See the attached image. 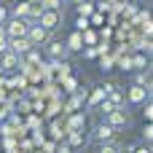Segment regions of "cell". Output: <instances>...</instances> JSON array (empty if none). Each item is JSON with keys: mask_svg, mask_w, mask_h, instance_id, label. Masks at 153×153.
I'll list each match as a JSON object with an SVG mask.
<instances>
[{"mask_svg": "<svg viewBox=\"0 0 153 153\" xmlns=\"http://www.w3.org/2000/svg\"><path fill=\"white\" fill-rule=\"evenodd\" d=\"M105 124H108L110 129H116V132H118V129L129 126V124H132V118H129V113L121 108V110H110V113L105 116Z\"/></svg>", "mask_w": 153, "mask_h": 153, "instance_id": "obj_1", "label": "cell"}, {"mask_svg": "<svg viewBox=\"0 0 153 153\" xmlns=\"http://www.w3.org/2000/svg\"><path fill=\"white\" fill-rule=\"evenodd\" d=\"M38 24H40L43 30L54 32V30L62 24V11H40V16H38Z\"/></svg>", "mask_w": 153, "mask_h": 153, "instance_id": "obj_2", "label": "cell"}, {"mask_svg": "<svg viewBox=\"0 0 153 153\" xmlns=\"http://www.w3.org/2000/svg\"><path fill=\"white\" fill-rule=\"evenodd\" d=\"M27 30H30L27 19H8L5 22V35L8 38H27Z\"/></svg>", "mask_w": 153, "mask_h": 153, "instance_id": "obj_3", "label": "cell"}, {"mask_svg": "<svg viewBox=\"0 0 153 153\" xmlns=\"http://www.w3.org/2000/svg\"><path fill=\"white\" fill-rule=\"evenodd\" d=\"M27 40L32 43V48H35V46H43V43L51 40V32L43 30L40 24H30V30H27Z\"/></svg>", "mask_w": 153, "mask_h": 153, "instance_id": "obj_4", "label": "cell"}, {"mask_svg": "<svg viewBox=\"0 0 153 153\" xmlns=\"http://www.w3.org/2000/svg\"><path fill=\"white\" fill-rule=\"evenodd\" d=\"M126 100H129V105H145L151 100V86H132Z\"/></svg>", "mask_w": 153, "mask_h": 153, "instance_id": "obj_5", "label": "cell"}, {"mask_svg": "<svg viewBox=\"0 0 153 153\" xmlns=\"http://www.w3.org/2000/svg\"><path fill=\"white\" fill-rule=\"evenodd\" d=\"M91 140H97L100 145H102V143H113V140H116V129H110V126L102 121V124H97V126H94Z\"/></svg>", "mask_w": 153, "mask_h": 153, "instance_id": "obj_6", "label": "cell"}, {"mask_svg": "<svg viewBox=\"0 0 153 153\" xmlns=\"http://www.w3.org/2000/svg\"><path fill=\"white\" fill-rule=\"evenodd\" d=\"M46 54H48V59H54V62H59V59H67V56H70L67 46H65V43H59V40H48Z\"/></svg>", "mask_w": 153, "mask_h": 153, "instance_id": "obj_7", "label": "cell"}, {"mask_svg": "<svg viewBox=\"0 0 153 153\" xmlns=\"http://www.w3.org/2000/svg\"><path fill=\"white\" fill-rule=\"evenodd\" d=\"M30 48H32V43L27 38H8V51H13L16 56H24Z\"/></svg>", "mask_w": 153, "mask_h": 153, "instance_id": "obj_8", "label": "cell"}, {"mask_svg": "<svg viewBox=\"0 0 153 153\" xmlns=\"http://www.w3.org/2000/svg\"><path fill=\"white\" fill-rule=\"evenodd\" d=\"M19 65H22V56H16L13 51L0 54V70H13V67H19Z\"/></svg>", "mask_w": 153, "mask_h": 153, "instance_id": "obj_9", "label": "cell"}, {"mask_svg": "<svg viewBox=\"0 0 153 153\" xmlns=\"http://www.w3.org/2000/svg\"><path fill=\"white\" fill-rule=\"evenodd\" d=\"M30 11H32V5L24 0V3H19V5H13V19H27Z\"/></svg>", "mask_w": 153, "mask_h": 153, "instance_id": "obj_10", "label": "cell"}, {"mask_svg": "<svg viewBox=\"0 0 153 153\" xmlns=\"http://www.w3.org/2000/svg\"><path fill=\"white\" fill-rule=\"evenodd\" d=\"M81 43H83V38H81L78 32H73V35L67 38V43H65V46H67V51H78V48H81Z\"/></svg>", "mask_w": 153, "mask_h": 153, "instance_id": "obj_11", "label": "cell"}, {"mask_svg": "<svg viewBox=\"0 0 153 153\" xmlns=\"http://www.w3.org/2000/svg\"><path fill=\"white\" fill-rule=\"evenodd\" d=\"M62 0H40V8L43 11H62Z\"/></svg>", "mask_w": 153, "mask_h": 153, "instance_id": "obj_12", "label": "cell"}, {"mask_svg": "<svg viewBox=\"0 0 153 153\" xmlns=\"http://www.w3.org/2000/svg\"><path fill=\"white\" fill-rule=\"evenodd\" d=\"M100 153H121V145L113 140V143H102L100 145Z\"/></svg>", "mask_w": 153, "mask_h": 153, "instance_id": "obj_13", "label": "cell"}, {"mask_svg": "<svg viewBox=\"0 0 153 153\" xmlns=\"http://www.w3.org/2000/svg\"><path fill=\"white\" fill-rule=\"evenodd\" d=\"M134 86H151V75H148V70H140V73H137Z\"/></svg>", "mask_w": 153, "mask_h": 153, "instance_id": "obj_14", "label": "cell"}, {"mask_svg": "<svg viewBox=\"0 0 153 153\" xmlns=\"http://www.w3.org/2000/svg\"><path fill=\"white\" fill-rule=\"evenodd\" d=\"M24 56H27V62H24V65H35V62H40V54H38L35 48H30Z\"/></svg>", "mask_w": 153, "mask_h": 153, "instance_id": "obj_15", "label": "cell"}, {"mask_svg": "<svg viewBox=\"0 0 153 153\" xmlns=\"http://www.w3.org/2000/svg\"><path fill=\"white\" fill-rule=\"evenodd\" d=\"M110 110H116V108H113V102H108V97H105V100L100 102V113H102V116H108Z\"/></svg>", "mask_w": 153, "mask_h": 153, "instance_id": "obj_16", "label": "cell"}, {"mask_svg": "<svg viewBox=\"0 0 153 153\" xmlns=\"http://www.w3.org/2000/svg\"><path fill=\"white\" fill-rule=\"evenodd\" d=\"M75 8H78V13H81V16H89V13H91V5H89V3H78Z\"/></svg>", "mask_w": 153, "mask_h": 153, "instance_id": "obj_17", "label": "cell"}, {"mask_svg": "<svg viewBox=\"0 0 153 153\" xmlns=\"http://www.w3.org/2000/svg\"><path fill=\"white\" fill-rule=\"evenodd\" d=\"M145 65H148L145 56H134V59H132V67H137V70H145Z\"/></svg>", "mask_w": 153, "mask_h": 153, "instance_id": "obj_18", "label": "cell"}, {"mask_svg": "<svg viewBox=\"0 0 153 153\" xmlns=\"http://www.w3.org/2000/svg\"><path fill=\"white\" fill-rule=\"evenodd\" d=\"M143 140H145V143L151 145V140H153V126H151V124H148V126L143 129Z\"/></svg>", "mask_w": 153, "mask_h": 153, "instance_id": "obj_19", "label": "cell"}, {"mask_svg": "<svg viewBox=\"0 0 153 153\" xmlns=\"http://www.w3.org/2000/svg\"><path fill=\"white\" fill-rule=\"evenodd\" d=\"M143 116H145V118L151 121V116H153V105H151V100H148V102L143 105Z\"/></svg>", "mask_w": 153, "mask_h": 153, "instance_id": "obj_20", "label": "cell"}, {"mask_svg": "<svg viewBox=\"0 0 153 153\" xmlns=\"http://www.w3.org/2000/svg\"><path fill=\"white\" fill-rule=\"evenodd\" d=\"M5 22H8V8L0 5V24H5Z\"/></svg>", "mask_w": 153, "mask_h": 153, "instance_id": "obj_21", "label": "cell"}, {"mask_svg": "<svg viewBox=\"0 0 153 153\" xmlns=\"http://www.w3.org/2000/svg\"><path fill=\"white\" fill-rule=\"evenodd\" d=\"M75 24H78V30H86V24H89V22H86V16H81V19L75 22Z\"/></svg>", "mask_w": 153, "mask_h": 153, "instance_id": "obj_22", "label": "cell"}, {"mask_svg": "<svg viewBox=\"0 0 153 153\" xmlns=\"http://www.w3.org/2000/svg\"><path fill=\"white\" fill-rule=\"evenodd\" d=\"M129 153H151V148H129Z\"/></svg>", "mask_w": 153, "mask_h": 153, "instance_id": "obj_23", "label": "cell"}, {"mask_svg": "<svg viewBox=\"0 0 153 153\" xmlns=\"http://www.w3.org/2000/svg\"><path fill=\"white\" fill-rule=\"evenodd\" d=\"M67 3H73V5H78V3H89V0H67Z\"/></svg>", "mask_w": 153, "mask_h": 153, "instance_id": "obj_24", "label": "cell"}, {"mask_svg": "<svg viewBox=\"0 0 153 153\" xmlns=\"http://www.w3.org/2000/svg\"><path fill=\"white\" fill-rule=\"evenodd\" d=\"M27 3H30V5H40V0H27Z\"/></svg>", "mask_w": 153, "mask_h": 153, "instance_id": "obj_25", "label": "cell"}]
</instances>
